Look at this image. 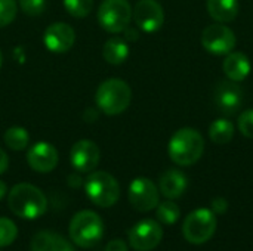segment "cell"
I'll use <instances>...</instances> for the list:
<instances>
[{"label": "cell", "instance_id": "6", "mask_svg": "<svg viewBox=\"0 0 253 251\" xmlns=\"http://www.w3.org/2000/svg\"><path fill=\"white\" fill-rule=\"evenodd\" d=\"M216 226L218 220L211 209H197L185 217L182 234L190 244L202 246L213 237Z\"/></svg>", "mask_w": 253, "mask_h": 251}, {"label": "cell", "instance_id": "30", "mask_svg": "<svg viewBox=\"0 0 253 251\" xmlns=\"http://www.w3.org/2000/svg\"><path fill=\"white\" fill-rule=\"evenodd\" d=\"M105 251H129V249L123 240H113L107 244Z\"/></svg>", "mask_w": 253, "mask_h": 251}, {"label": "cell", "instance_id": "20", "mask_svg": "<svg viewBox=\"0 0 253 251\" xmlns=\"http://www.w3.org/2000/svg\"><path fill=\"white\" fill-rule=\"evenodd\" d=\"M104 59L111 65H122L129 56V46L122 37H111L102 47Z\"/></svg>", "mask_w": 253, "mask_h": 251}, {"label": "cell", "instance_id": "4", "mask_svg": "<svg viewBox=\"0 0 253 251\" xmlns=\"http://www.w3.org/2000/svg\"><path fill=\"white\" fill-rule=\"evenodd\" d=\"M73 243L83 249H90L104 237V222L95 212L83 210L74 215L68 226Z\"/></svg>", "mask_w": 253, "mask_h": 251}, {"label": "cell", "instance_id": "13", "mask_svg": "<svg viewBox=\"0 0 253 251\" xmlns=\"http://www.w3.org/2000/svg\"><path fill=\"white\" fill-rule=\"evenodd\" d=\"M215 104L225 115H234L243 104V90L233 80L219 81L215 87Z\"/></svg>", "mask_w": 253, "mask_h": 251}, {"label": "cell", "instance_id": "22", "mask_svg": "<svg viewBox=\"0 0 253 251\" xmlns=\"http://www.w3.org/2000/svg\"><path fill=\"white\" fill-rule=\"evenodd\" d=\"M3 141H4L6 146L10 148L12 151H22L30 143V135L24 127L13 126V127H9L4 132Z\"/></svg>", "mask_w": 253, "mask_h": 251}, {"label": "cell", "instance_id": "2", "mask_svg": "<svg viewBox=\"0 0 253 251\" xmlns=\"http://www.w3.org/2000/svg\"><path fill=\"white\" fill-rule=\"evenodd\" d=\"M170 160L182 167L196 164L205 152V138L202 133L191 127L176 130L168 145Z\"/></svg>", "mask_w": 253, "mask_h": 251}, {"label": "cell", "instance_id": "23", "mask_svg": "<svg viewBox=\"0 0 253 251\" xmlns=\"http://www.w3.org/2000/svg\"><path fill=\"white\" fill-rule=\"evenodd\" d=\"M156 209H157L156 216H157L159 222L165 223V225H175L181 216V210H179L178 204H175L173 201L160 203Z\"/></svg>", "mask_w": 253, "mask_h": 251}, {"label": "cell", "instance_id": "25", "mask_svg": "<svg viewBox=\"0 0 253 251\" xmlns=\"http://www.w3.org/2000/svg\"><path fill=\"white\" fill-rule=\"evenodd\" d=\"M16 235H18L16 225L7 217H0V247L10 246L16 240Z\"/></svg>", "mask_w": 253, "mask_h": 251}, {"label": "cell", "instance_id": "29", "mask_svg": "<svg viewBox=\"0 0 253 251\" xmlns=\"http://www.w3.org/2000/svg\"><path fill=\"white\" fill-rule=\"evenodd\" d=\"M211 210L215 213V215H224L227 213L228 210V201L224 198V197H216L212 200L211 203Z\"/></svg>", "mask_w": 253, "mask_h": 251}, {"label": "cell", "instance_id": "19", "mask_svg": "<svg viewBox=\"0 0 253 251\" xmlns=\"http://www.w3.org/2000/svg\"><path fill=\"white\" fill-rule=\"evenodd\" d=\"M208 12L216 22H231L237 18L240 4L239 0H208Z\"/></svg>", "mask_w": 253, "mask_h": 251}, {"label": "cell", "instance_id": "7", "mask_svg": "<svg viewBox=\"0 0 253 251\" xmlns=\"http://www.w3.org/2000/svg\"><path fill=\"white\" fill-rule=\"evenodd\" d=\"M132 12L127 0H104L98 7V22L108 33H123L130 24Z\"/></svg>", "mask_w": 253, "mask_h": 251}, {"label": "cell", "instance_id": "12", "mask_svg": "<svg viewBox=\"0 0 253 251\" xmlns=\"http://www.w3.org/2000/svg\"><path fill=\"white\" fill-rule=\"evenodd\" d=\"M99 146L89 139L77 141L70 151V163L79 173H90L99 164Z\"/></svg>", "mask_w": 253, "mask_h": 251}, {"label": "cell", "instance_id": "27", "mask_svg": "<svg viewBox=\"0 0 253 251\" xmlns=\"http://www.w3.org/2000/svg\"><path fill=\"white\" fill-rule=\"evenodd\" d=\"M239 130L243 136L253 139V108L243 111L237 120Z\"/></svg>", "mask_w": 253, "mask_h": 251}, {"label": "cell", "instance_id": "5", "mask_svg": "<svg viewBox=\"0 0 253 251\" xmlns=\"http://www.w3.org/2000/svg\"><path fill=\"white\" fill-rule=\"evenodd\" d=\"M86 197L98 207L107 209L114 206L120 198V185L114 176L107 172L90 173L84 180Z\"/></svg>", "mask_w": 253, "mask_h": 251}, {"label": "cell", "instance_id": "14", "mask_svg": "<svg viewBox=\"0 0 253 251\" xmlns=\"http://www.w3.org/2000/svg\"><path fill=\"white\" fill-rule=\"evenodd\" d=\"M74 40H76V33L71 28V25L65 22L50 24L43 34V43L46 49L53 53L68 52L73 47Z\"/></svg>", "mask_w": 253, "mask_h": 251}, {"label": "cell", "instance_id": "16", "mask_svg": "<svg viewBox=\"0 0 253 251\" xmlns=\"http://www.w3.org/2000/svg\"><path fill=\"white\" fill-rule=\"evenodd\" d=\"M187 186H188L187 176L176 169L166 170L159 179V189L169 200L179 198L187 191Z\"/></svg>", "mask_w": 253, "mask_h": 251}, {"label": "cell", "instance_id": "15", "mask_svg": "<svg viewBox=\"0 0 253 251\" xmlns=\"http://www.w3.org/2000/svg\"><path fill=\"white\" fill-rule=\"evenodd\" d=\"M59 161V155L56 148L49 142H37L27 152L28 166L39 173L52 172Z\"/></svg>", "mask_w": 253, "mask_h": 251}, {"label": "cell", "instance_id": "33", "mask_svg": "<svg viewBox=\"0 0 253 251\" xmlns=\"http://www.w3.org/2000/svg\"><path fill=\"white\" fill-rule=\"evenodd\" d=\"M73 182H76V185H73L74 188H77L79 185H82V179H80V176H77V175H73V176H70V178H68V183L71 185Z\"/></svg>", "mask_w": 253, "mask_h": 251}, {"label": "cell", "instance_id": "34", "mask_svg": "<svg viewBox=\"0 0 253 251\" xmlns=\"http://www.w3.org/2000/svg\"><path fill=\"white\" fill-rule=\"evenodd\" d=\"M6 192H7V188H6V183L0 180V200H3V198H4V195H6Z\"/></svg>", "mask_w": 253, "mask_h": 251}, {"label": "cell", "instance_id": "35", "mask_svg": "<svg viewBox=\"0 0 253 251\" xmlns=\"http://www.w3.org/2000/svg\"><path fill=\"white\" fill-rule=\"evenodd\" d=\"M1 62H3V55H1V52H0V67H1Z\"/></svg>", "mask_w": 253, "mask_h": 251}, {"label": "cell", "instance_id": "31", "mask_svg": "<svg viewBox=\"0 0 253 251\" xmlns=\"http://www.w3.org/2000/svg\"><path fill=\"white\" fill-rule=\"evenodd\" d=\"M9 167V157L7 154L0 148V175H3Z\"/></svg>", "mask_w": 253, "mask_h": 251}, {"label": "cell", "instance_id": "9", "mask_svg": "<svg viewBox=\"0 0 253 251\" xmlns=\"http://www.w3.org/2000/svg\"><path fill=\"white\" fill-rule=\"evenodd\" d=\"M127 238L133 250L151 251L160 244L163 238V229L159 222L153 219H144L130 228Z\"/></svg>", "mask_w": 253, "mask_h": 251}, {"label": "cell", "instance_id": "32", "mask_svg": "<svg viewBox=\"0 0 253 251\" xmlns=\"http://www.w3.org/2000/svg\"><path fill=\"white\" fill-rule=\"evenodd\" d=\"M125 36H126V38H127V40H132V41L138 40V37H139L138 31H136L135 28H129V27H126V30H125Z\"/></svg>", "mask_w": 253, "mask_h": 251}, {"label": "cell", "instance_id": "28", "mask_svg": "<svg viewBox=\"0 0 253 251\" xmlns=\"http://www.w3.org/2000/svg\"><path fill=\"white\" fill-rule=\"evenodd\" d=\"M19 7L28 16H39L46 7V0H18Z\"/></svg>", "mask_w": 253, "mask_h": 251}, {"label": "cell", "instance_id": "17", "mask_svg": "<svg viewBox=\"0 0 253 251\" xmlns=\"http://www.w3.org/2000/svg\"><path fill=\"white\" fill-rule=\"evenodd\" d=\"M222 70L228 80L240 83L245 78H248V75L251 74L252 64L243 52H231L224 59Z\"/></svg>", "mask_w": 253, "mask_h": 251}, {"label": "cell", "instance_id": "1", "mask_svg": "<svg viewBox=\"0 0 253 251\" xmlns=\"http://www.w3.org/2000/svg\"><path fill=\"white\" fill-rule=\"evenodd\" d=\"M7 206L18 217L34 220L46 213L47 200L37 186L31 183H18L7 195Z\"/></svg>", "mask_w": 253, "mask_h": 251}, {"label": "cell", "instance_id": "10", "mask_svg": "<svg viewBox=\"0 0 253 251\" xmlns=\"http://www.w3.org/2000/svg\"><path fill=\"white\" fill-rule=\"evenodd\" d=\"M129 203L141 213L154 210L159 206V188L148 178H136L130 182L127 191Z\"/></svg>", "mask_w": 253, "mask_h": 251}, {"label": "cell", "instance_id": "18", "mask_svg": "<svg viewBox=\"0 0 253 251\" xmlns=\"http://www.w3.org/2000/svg\"><path fill=\"white\" fill-rule=\"evenodd\" d=\"M31 251H74L73 246L59 234L42 231L36 234L30 244Z\"/></svg>", "mask_w": 253, "mask_h": 251}, {"label": "cell", "instance_id": "11", "mask_svg": "<svg viewBox=\"0 0 253 251\" xmlns=\"http://www.w3.org/2000/svg\"><path fill=\"white\" fill-rule=\"evenodd\" d=\"M135 24L144 33H156L165 22V12L156 0H139L132 12Z\"/></svg>", "mask_w": 253, "mask_h": 251}, {"label": "cell", "instance_id": "21", "mask_svg": "<svg viewBox=\"0 0 253 251\" xmlns=\"http://www.w3.org/2000/svg\"><path fill=\"white\" fill-rule=\"evenodd\" d=\"M209 138L216 145H227L234 138V124L228 118H216L209 127Z\"/></svg>", "mask_w": 253, "mask_h": 251}, {"label": "cell", "instance_id": "26", "mask_svg": "<svg viewBox=\"0 0 253 251\" xmlns=\"http://www.w3.org/2000/svg\"><path fill=\"white\" fill-rule=\"evenodd\" d=\"M18 12V6L15 0H0V28L9 25Z\"/></svg>", "mask_w": 253, "mask_h": 251}, {"label": "cell", "instance_id": "8", "mask_svg": "<svg viewBox=\"0 0 253 251\" xmlns=\"http://www.w3.org/2000/svg\"><path fill=\"white\" fill-rule=\"evenodd\" d=\"M236 34L234 31L224 25L222 22H216V24H211L208 25L203 33H202V44L203 47L216 56H222V55H228L233 52V49L236 47Z\"/></svg>", "mask_w": 253, "mask_h": 251}, {"label": "cell", "instance_id": "3", "mask_svg": "<svg viewBox=\"0 0 253 251\" xmlns=\"http://www.w3.org/2000/svg\"><path fill=\"white\" fill-rule=\"evenodd\" d=\"M96 107L107 115H117L127 109L132 101V90L125 80L108 78L102 81L95 93Z\"/></svg>", "mask_w": 253, "mask_h": 251}, {"label": "cell", "instance_id": "24", "mask_svg": "<svg viewBox=\"0 0 253 251\" xmlns=\"http://www.w3.org/2000/svg\"><path fill=\"white\" fill-rule=\"evenodd\" d=\"M65 10L74 18H84L93 9V0H64Z\"/></svg>", "mask_w": 253, "mask_h": 251}]
</instances>
